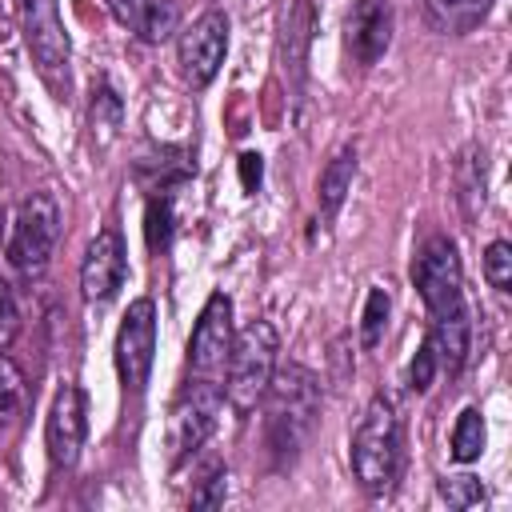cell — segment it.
<instances>
[{"mask_svg":"<svg viewBox=\"0 0 512 512\" xmlns=\"http://www.w3.org/2000/svg\"><path fill=\"white\" fill-rule=\"evenodd\" d=\"M484 444H488L484 416H480L476 408H464V412H460V420H456V428H452V460L472 464V460H480Z\"/></svg>","mask_w":512,"mask_h":512,"instance_id":"20","label":"cell"},{"mask_svg":"<svg viewBox=\"0 0 512 512\" xmlns=\"http://www.w3.org/2000/svg\"><path fill=\"white\" fill-rule=\"evenodd\" d=\"M88 120H92V136H96V144L104 148L116 132H120V120H124V104H120V96L112 92V84H96L92 88V108H88Z\"/></svg>","mask_w":512,"mask_h":512,"instance_id":"19","label":"cell"},{"mask_svg":"<svg viewBox=\"0 0 512 512\" xmlns=\"http://www.w3.org/2000/svg\"><path fill=\"white\" fill-rule=\"evenodd\" d=\"M432 348H436V360L448 376H456L464 364H468V352H472V312L468 304H452L444 312L432 316V332H428Z\"/></svg>","mask_w":512,"mask_h":512,"instance_id":"15","label":"cell"},{"mask_svg":"<svg viewBox=\"0 0 512 512\" xmlns=\"http://www.w3.org/2000/svg\"><path fill=\"white\" fill-rule=\"evenodd\" d=\"M20 20H24V40H28V52L36 60L40 76L52 88H68V56H72V44H68V32L60 24L56 0H24L20 4Z\"/></svg>","mask_w":512,"mask_h":512,"instance_id":"6","label":"cell"},{"mask_svg":"<svg viewBox=\"0 0 512 512\" xmlns=\"http://www.w3.org/2000/svg\"><path fill=\"white\" fill-rule=\"evenodd\" d=\"M352 176H356V148L344 144V148L324 164V172H320V212H324V216L340 212L344 196L352 192Z\"/></svg>","mask_w":512,"mask_h":512,"instance_id":"16","label":"cell"},{"mask_svg":"<svg viewBox=\"0 0 512 512\" xmlns=\"http://www.w3.org/2000/svg\"><path fill=\"white\" fill-rule=\"evenodd\" d=\"M412 284H416V292L432 316L464 300V268H460V252L448 236H432L416 252Z\"/></svg>","mask_w":512,"mask_h":512,"instance_id":"7","label":"cell"},{"mask_svg":"<svg viewBox=\"0 0 512 512\" xmlns=\"http://www.w3.org/2000/svg\"><path fill=\"white\" fill-rule=\"evenodd\" d=\"M312 24H316L312 4H308V0H296L292 12H288V24H284V68H288L296 80L304 76V56H308Z\"/></svg>","mask_w":512,"mask_h":512,"instance_id":"18","label":"cell"},{"mask_svg":"<svg viewBox=\"0 0 512 512\" xmlns=\"http://www.w3.org/2000/svg\"><path fill=\"white\" fill-rule=\"evenodd\" d=\"M436 492H440V500H444L448 508H456V512L480 508V504L488 500V488H484L476 476H444V480L436 484Z\"/></svg>","mask_w":512,"mask_h":512,"instance_id":"23","label":"cell"},{"mask_svg":"<svg viewBox=\"0 0 512 512\" xmlns=\"http://www.w3.org/2000/svg\"><path fill=\"white\" fill-rule=\"evenodd\" d=\"M488 8H492V0H424V12L432 20V28L452 32V36L476 28L488 16Z\"/></svg>","mask_w":512,"mask_h":512,"instance_id":"17","label":"cell"},{"mask_svg":"<svg viewBox=\"0 0 512 512\" xmlns=\"http://www.w3.org/2000/svg\"><path fill=\"white\" fill-rule=\"evenodd\" d=\"M24 404H28L24 376H20V368L8 356H0V428L16 424L24 416Z\"/></svg>","mask_w":512,"mask_h":512,"instance_id":"21","label":"cell"},{"mask_svg":"<svg viewBox=\"0 0 512 512\" xmlns=\"http://www.w3.org/2000/svg\"><path fill=\"white\" fill-rule=\"evenodd\" d=\"M400 456H404V436H400V420L392 412V404L384 396H376L364 416L360 428L352 436V472L360 480L364 492L380 496L392 488L396 472H400Z\"/></svg>","mask_w":512,"mask_h":512,"instance_id":"2","label":"cell"},{"mask_svg":"<svg viewBox=\"0 0 512 512\" xmlns=\"http://www.w3.org/2000/svg\"><path fill=\"white\" fill-rule=\"evenodd\" d=\"M436 372H440V360H436L432 340L424 336L420 348H416V356H412V364H408V384H412V392H428L432 380H436Z\"/></svg>","mask_w":512,"mask_h":512,"instance_id":"26","label":"cell"},{"mask_svg":"<svg viewBox=\"0 0 512 512\" xmlns=\"http://www.w3.org/2000/svg\"><path fill=\"white\" fill-rule=\"evenodd\" d=\"M276 352H280V336L268 320H252L236 340H232V352H228V380H224V400L232 412L248 416L268 384H272V372H276Z\"/></svg>","mask_w":512,"mask_h":512,"instance_id":"3","label":"cell"},{"mask_svg":"<svg viewBox=\"0 0 512 512\" xmlns=\"http://www.w3.org/2000/svg\"><path fill=\"white\" fill-rule=\"evenodd\" d=\"M16 328H20V308H16V296H12L8 280L0 276V344H12Z\"/></svg>","mask_w":512,"mask_h":512,"instance_id":"28","label":"cell"},{"mask_svg":"<svg viewBox=\"0 0 512 512\" xmlns=\"http://www.w3.org/2000/svg\"><path fill=\"white\" fill-rule=\"evenodd\" d=\"M0 240H4V212H0Z\"/></svg>","mask_w":512,"mask_h":512,"instance_id":"30","label":"cell"},{"mask_svg":"<svg viewBox=\"0 0 512 512\" xmlns=\"http://www.w3.org/2000/svg\"><path fill=\"white\" fill-rule=\"evenodd\" d=\"M152 360H156V304L148 296H136L116 332V372L128 392H144Z\"/></svg>","mask_w":512,"mask_h":512,"instance_id":"8","label":"cell"},{"mask_svg":"<svg viewBox=\"0 0 512 512\" xmlns=\"http://www.w3.org/2000/svg\"><path fill=\"white\" fill-rule=\"evenodd\" d=\"M260 180H264V160L256 152H244L240 156V184H244V192H256Z\"/></svg>","mask_w":512,"mask_h":512,"instance_id":"29","label":"cell"},{"mask_svg":"<svg viewBox=\"0 0 512 512\" xmlns=\"http://www.w3.org/2000/svg\"><path fill=\"white\" fill-rule=\"evenodd\" d=\"M84 428H88L84 392L76 384H64L52 400V412H48V456L56 468H72L80 460Z\"/></svg>","mask_w":512,"mask_h":512,"instance_id":"12","label":"cell"},{"mask_svg":"<svg viewBox=\"0 0 512 512\" xmlns=\"http://www.w3.org/2000/svg\"><path fill=\"white\" fill-rule=\"evenodd\" d=\"M392 24H396V16H392L388 0H356L352 4L344 32H348V48H352L356 64H376L388 52Z\"/></svg>","mask_w":512,"mask_h":512,"instance_id":"13","label":"cell"},{"mask_svg":"<svg viewBox=\"0 0 512 512\" xmlns=\"http://www.w3.org/2000/svg\"><path fill=\"white\" fill-rule=\"evenodd\" d=\"M124 272H128V256H124V240L116 228H100L92 236V244L84 248V260H80V292L84 300H112L124 284Z\"/></svg>","mask_w":512,"mask_h":512,"instance_id":"11","label":"cell"},{"mask_svg":"<svg viewBox=\"0 0 512 512\" xmlns=\"http://www.w3.org/2000/svg\"><path fill=\"white\" fill-rule=\"evenodd\" d=\"M148 248L152 252H160V248H168V240H172V200L168 196H152L148 200Z\"/></svg>","mask_w":512,"mask_h":512,"instance_id":"25","label":"cell"},{"mask_svg":"<svg viewBox=\"0 0 512 512\" xmlns=\"http://www.w3.org/2000/svg\"><path fill=\"white\" fill-rule=\"evenodd\" d=\"M264 396H268V444L280 460H292L320 416V380L316 372L288 364L272 372Z\"/></svg>","mask_w":512,"mask_h":512,"instance_id":"1","label":"cell"},{"mask_svg":"<svg viewBox=\"0 0 512 512\" xmlns=\"http://www.w3.org/2000/svg\"><path fill=\"white\" fill-rule=\"evenodd\" d=\"M220 404H224V392H220L216 384H208V380L184 388V396L172 404V416H168V448H172V464L188 460V456L208 440V432L216 428Z\"/></svg>","mask_w":512,"mask_h":512,"instance_id":"9","label":"cell"},{"mask_svg":"<svg viewBox=\"0 0 512 512\" xmlns=\"http://www.w3.org/2000/svg\"><path fill=\"white\" fill-rule=\"evenodd\" d=\"M228 52V16L224 12H204L176 36V64L188 88H208L224 64Z\"/></svg>","mask_w":512,"mask_h":512,"instance_id":"5","label":"cell"},{"mask_svg":"<svg viewBox=\"0 0 512 512\" xmlns=\"http://www.w3.org/2000/svg\"><path fill=\"white\" fill-rule=\"evenodd\" d=\"M388 312H392V296L388 288H368L364 296V312H360V344L364 348H376L384 340V328H388Z\"/></svg>","mask_w":512,"mask_h":512,"instance_id":"22","label":"cell"},{"mask_svg":"<svg viewBox=\"0 0 512 512\" xmlns=\"http://www.w3.org/2000/svg\"><path fill=\"white\" fill-rule=\"evenodd\" d=\"M484 280L496 292H508L512 288V244L508 240H492L484 248Z\"/></svg>","mask_w":512,"mask_h":512,"instance_id":"24","label":"cell"},{"mask_svg":"<svg viewBox=\"0 0 512 512\" xmlns=\"http://www.w3.org/2000/svg\"><path fill=\"white\" fill-rule=\"evenodd\" d=\"M232 300L224 292H212L208 304L200 308V320L192 328V340H188V364L192 372L200 376H212L216 368L228 364V352H232Z\"/></svg>","mask_w":512,"mask_h":512,"instance_id":"10","label":"cell"},{"mask_svg":"<svg viewBox=\"0 0 512 512\" xmlns=\"http://www.w3.org/2000/svg\"><path fill=\"white\" fill-rule=\"evenodd\" d=\"M224 496H228V472H224V468H212V472L200 480V488L192 492V508H220Z\"/></svg>","mask_w":512,"mask_h":512,"instance_id":"27","label":"cell"},{"mask_svg":"<svg viewBox=\"0 0 512 512\" xmlns=\"http://www.w3.org/2000/svg\"><path fill=\"white\" fill-rule=\"evenodd\" d=\"M108 8L144 44H164L180 32V4L176 0H108Z\"/></svg>","mask_w":512,"mask_h":512,"instance_id":"14","label":"cell"},{"mask_svg":"<svg viewBox=\"0 0 512 512\" xmlns=\"http://www.w3.org/2000/svg\"><path fill=\"white\" fill-rule=\"evenodd\" d=\"M60 228H64L60 200L52 192H32L16 212V224L8 236V264L24 276H40L56 252Z\"/></svg>","mask_w":512,"mask_h":512,"instance_id":"4","label":"cell"}]
</instances>
